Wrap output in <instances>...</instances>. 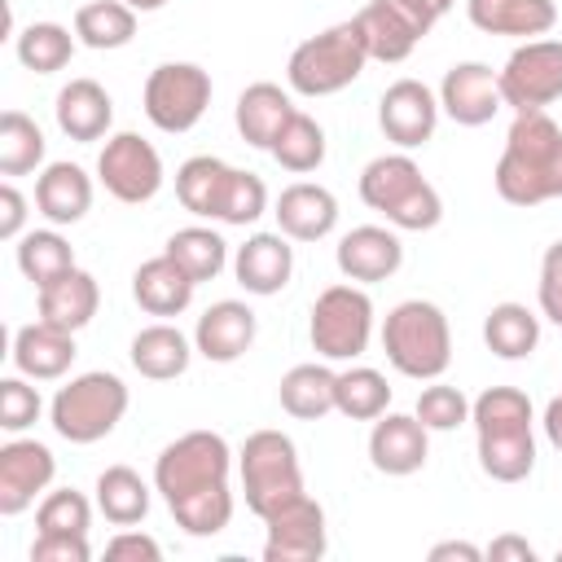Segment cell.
Instances as JSON below:
<instances>
[{
	"instance_id": "obj_52",
	"label": "cell",
	"mask_w": 562,
	"mask_h": 562,
	"mask_svg": "<svg viewBox=\"0 0 562 562\" xmlns=\"http://www.w3.org/2000/svg\"><path fill=\"white\" fill-rule=\"evenodd\" d=\"M544 435H549V443L562 452V395H553L549 408H544Z\"/></svg>"
},
{
	"instance_id": "obj_17",
	"label": "cell",
	"mask_w": 562,
	"mask_h": 562,
	"mask_svg": "<svg viewBox=\"0 0 562 562\" xmlns=\"http://www.w3.org/2000/svg\"><path fill=\"white\" fill-rule=\"evenodd\" d=\"M57 461L40 439H9L0 448V514L13 518L53 483Z\"/></svg>"
},
{
	"instance_id": "obj_15",
	"label": "cell",
	"mask_w": 562,
	"mask_h": 562,
	"mask_svg": "<svg viewBox=\"0 0 562 562\" xmlns=\"http://www.w3.org/2000/svg\"><path fill=\"white\" fill-rule=\"evenodd\" d=\"M435 123H439V97L422 79H395L378 101V127L400 149L426 145L435 136Z\"/></svg>"
},
{
	"instance_id": "obj_20",
	"label": "cell",
	"mask_w": 562,
	"mask_h": 562,
	"mask_svg": "<svg viewBox=\"0 0 562 562\" xmlns=\"http://www.w3.org/2000/svg\"><path fill=\"white\" fill-rule=\"evenodd\" d=\"M255 329H259V325H255V312H250L246 303L220 299V303H211V307L198 316L193 347H198L206 360H215V364H233L237 356L250 351Z\"/></svg>"
},
{
	"instance_id": "obj_45",
	"label": "cell",
	"mask_w": 562,
	"mask_h": 562,
	"mask_svg": "<svg viewBox=\"0 0 562 562\" xmlns=\"http://www.w3.org/2000/svg\"><path fill=\"white\" fill-rule=\"evenodd\" d=\"M40 391L35 386H26V373L22 378H4L0 382V426L4 430H26L35 417H40Z\"/></svg>"
},
{
	"instance_id": "obj_49",
	"label": "cell",
	"mask_w": 562,
	"mask_h": 562,
	"mask_svg": "<svg viewBox=\"0 0 562 562\" xmlns=\"http://www.w3.org/2000/svg\"><path fill=\"white\" fill-rule=\"evenodd\" d=\"M22 224H26V198L13 184H0V237L18 241L22 237Z\"/></svg>"
},
{
	"instance_id": "obj_29",
	"label": "cell",
	"mask_w": 562,
	"mask_h": 562,
	"mask_svg": "<svg viewBox=\"0 0 562 562\" xmlns=\"http://www.w3.org/2000/svg\"><path fill=\"white\" fill-rule=\"evenodd\" d=\"M40 321L57 325V329H83L92 316H97V303H101V290H97V277L83 272V268H70L61 272L57 281L40 285Z\"/></svg>"
},
{
	"instance_id": "obj_24",
	"label": "cell",
	"mask_w": 562,
	"mask_h": 562,
	"mask_svg": "<svg viewBox=\"0 0 562 562\" xmlns=\"http://www.w3.org/2000/svg\"><path fill=\"white\" fill-rule=\"evenodd\" d=\"M193 290L198 281L162 250L154 259H145L136 272H132V299L149 312V316H180L189 303H193Z\"/></svg>"
},
{
	"instance_id": "obj_8",
	"label": "cell",
	"mask_w": 562,
	"mask_h": 562,
	"mask_svg": "<svg viewBox=\"0 0 562 562\" xmlns=\"http://www.w3.org/2000/svg\"><path fill=\"white\" fill-rule=\"evenodd\" d=\"M241 492L255 518L277 514L281 505H290L294 496H303V465H299V448L290 435L281 430H255L241 443Z\"/></svg>"
},
{
	"instance_id": "obj_46",
	"label": "cell",
	"mask_w": 562,
	"mask_h": 562,
	"mask_svg": "<svg viewBox=\"0 0 562 562\" xmlns=\"http://www.w3.org/2000/svg\"><path fill=\"white\" fill-rule=\"evenodd\" d=\"M88 536L79 531H40L31 544V562H88Z\"/></svg>"
},
{
	"instance_id": "obj_7",
	"label": "cell",
	"mask_w": 562,
	"mask_h": 562,
	"mask_svg": "<svg viewBox=\"0 0 562 562\" xmlns=\"http://www.w3.org/2000/svg\"><path fill=\"white\" fill-rule=\"evenodd\" d=\"M127 413V386L119 373H105V369H92V373H79L70 378L57 395H53V408H48V422L53 430L66 439V443H97L105 439Z\"/></svg>"
},
{
	"instance_id": "obj_50",
	"label": "cell",
	"mask_w": 562,
	"mask_h": 562,
	"mask_svg": "<svg viewBox=\"0 0 562 562\" xmlns=\"http://www.w3.org/2000/svg\"><path fill=\"white\" fill-rule=\"evenodd\" d=\"M487 558H492V562H509V558H514V562H536V549H531L522 536H496V540L487 544Z\"/></svg>"
},
{
	"instance_id": "obj_22",
	"label": "cell",
	"mask_w": 562,
	"mask_h": 562,
	"mask_svg": "<svg viewBox=\"0 0 562 562\" xmlns=\"http://www.w3.org/2000/svg\"><path fill=\"white\" fill-rule=\"evenodd\" d=\"M277 224L290 241H321L334 233L338 224V198L325 189V184H312V180H299L290 189H281L277 198Z\"/></svg>"
},
{
	"instance_id": "obj_27",
	"label": "cell",
	"mask_w": 562,
	"mask_h": 562,
	"mask_svg": "<svg viewBox=\"0 0 562 562\" xmlns=\"http://www.w3.org/2000/svg\"><path fill=\"white\" fill-rule=\"evenodd\" d=\"M57 127L70 140H101L114 123V101L97 79H70L57 92Z\"/></svg>"
},
{
	"instance_id": "obj_2",
	"label": "cell",
	"mask_w": 562,
	"mask_h": 562,
	"mask_svg": "<svg viewBox=\"0 0 562 562\" xmlns=\"http://www.w3.org/2000/svg\"><path fill=\"white\" fill-rule=\"evenodd\" d=\"M492 184L509 206H540L562 198V127L544 110L514 114Z\"/></svg>"
},
{
	"instance_id": "obj_48",
	"label": "cell",
	"mask_w": 562,
	"mask_h": 562,
	"mask_svg": "<svg viewBox=\"0 0 562 562\" xmlns=\"http://www.w3.org/2000/svg\"><path fill=\"white\" fill-rule=\"evenodd\" d=\"M105 553L114 558V562H158L162 558V544L154 540V536H145V531H119L110 544H105Z\"/></svg>"
},
{
	"instance_id": "obj_19",
	"label": "cell",
	"mask_w": 562,
	"mask_h": 562,
	"mask_svg": "<svg viewBox=\"0 0 562 562\" xmlns=\"http://www.w3.org/2000/svg\"><path fill=\"white\" fill-rule=\"evenodd\" d=\"M334 259H338V272H342L347 281L373 285V281H386V277L400 272L404 246H400V237H395L391 228H382V224H360V228H351V233L338 241Z\"/></svg>"
},
{
	"instance_id": "obj_37",
	"label": "cell",
	"mask_w": 562,
	"mask_h": 562,
	"mask_svg": "<svg viewBox=\"0 0 562 562\" xmlns=\"http://www.w3.org/2000/svg\"><path fill=\"white\" fill-rule=\"evenodd\" d=\"M285 171H294V176H307V171H316L321 162H325V127L312 119V114H303V110H294L290 114V123L277 132V140H272V149H268Z\"/></svg>"
},
{
	"instance_id": "obj_44",
	"label": "cell",
	"mask_w": 562,
	"mask_h": 562,
	"mask_svg": "<svg viewBox=\"0 0 562 562\" xmlns=\"http://www.w3.org/2000/svg\"><path fill=\"white\" fill-rule=\"evenodd\" d=\"M263 211H268V189H263V180H259L255 171H237L220 224H237V228H246V224H255Z\"/></svg>"
},
{
	"instance_id": "obj_5",
	"label": "cell",
	"mask_w": 562,
	"mask_h": 562,
	"mask_svg": "<svg viewBox=\"0 0 562 562\" xmlns=\"http://www.w3.org/2000/svg\"><path fill=\"white\" fill-rule=\"evenodd\" d=\"M382 351L395 373L430 382L452 364V334L448 316L426 299H404L382 321Z\"/></svg>"
},
{
	"instance_id": "obj_51",
	"label": "cell",
	"mask_w": 562,
	"mask_h": 562,
	"mask_svg": "<svg viewBox=\"0 0 562 562\" xmlns=\"http://www.w3.org/2000/svg\"><path fill=\"white\" fill-rule=\"evenodd\" d=\"M448 558H461V562H479L483 549L479 544H465V540H443L430 549V562H448Z\"/></svg>"
},
{
	"instance_id": "obj_12",
	"label": "cell",
	"mask_w": 562,
	"mask_h": 562,
	"mask_svg": "<svg viewBox=\"0 0 562 562\" xmlns=\"http://www.w3.org/2000/svg\"><path fill=\"white\" fill-rule=\"evenodd\" d=\"M439 18L422 0H369L356 13V26H360L373 61H404L426 40V31Z\"/></svg>"
},
{
	"instance_id": "obj_34",
	"label": "cell",
	"mask_w": 562,
	"mask_h": 562,
	"mask_svg": "<svg viewBox=\"0 0 562 562\" xmlns=\"http://www.w3.org/2000/svg\"><path fill=\"white\" fill-rule=\"evenodd\" d=\"M483 342L501 360H527L540 342V316L527 312L522 303H496L483 321Z\"/></svg>"
},
{
	"instance_id": "obj_54",
	"label": "cell",
	"mask_w": 562,
	"mask_h": 562,
	"mask_svg": "<svg viewBox=\"0 0 562 562\" xmlns=\"http://www.w3.org/2000/svg\"><path fill=\"white\" fill-rule=\"evenodd\" d=\"M422 4H426V9H430V13H435V18H443V13H448V9H452V0H422Z\"/></svg>"
},
{
	"instance_id": "obj_40",
	"label": "cell",
	"mask_w": 562,
	"mask_h": 562,
	"mask_svg": "<svg viewBox=\"0 0 562 562\" xmlns=\"http://www.w3.org/2000/svg\"><path fill=\"white\" fill-rule=\"evenodd\" d=\"M44 162V132L31 114L4 110L0 114V176H26Z\"/></svg>"
},
{
	"instance_id": "obj_31",
	"label": "cell",
	"mask_w": 562,
	"mask_h": 562,
	"mask_svg": "<svg viewBox=\"0 0 562 562\" xmlns=\"http://www.w3.org/2000/svg\"><path fill=\"white\" fill-rule=\"evenodd\" d=\"M189 360H193L189 338H184L176 325H167V321L145 325V329L132 338V364H136V373L149 378V382H171V378H180V373L189 369Z\"/></svg>"
},
{
	"instance_id": "obj_21",
	"label": "cell",
	"mask_w": 562,
	"mask_h": 562,
	"mask_svg": "<svg viewBox=\"0 0 562 562\" xmlns=\"http://www.w3.org/2000/svg\"><path fill=\"white\" fill-rule=\"evenodd\" d=\"M233 272H237V285L246 294H277L290 285V272H294V250L285 241V233H255L237 246V259H233Z\"/></svg>"
},
{
	"instance_id": "obj_47",
	"label": "cell",
	"mask_w": 562,
	"mask_h": 562,
	"mask_svg": "<svg viewBox=\"0 0 562 562\" xmlns=\"http://www.w3.org/2000/svg\"><path fill=\"white\" fill-rule=\"evenodd\" d=\"M540 312L562 329V241H553L540 259Z\"/></svg>"
},
{
	"instance_id": "obj_13",
	"label": "cell",
	"mask_w": 562,
	"mask_h": 562,
	"mask_svg": "<svg viewBox=\"0 0 562 562\" xmlns=\"http://www.w3.org/2000/svg\"><path fill=\"white\" fill-rule=\"evenodd\" d=\"M97 176H101L105 193H114L127 206H140L162 189V158L145 136L119 132L105 140V149L97 158Z\"/></svg>"
},
{
	"instance_id": "obj_6",
	"label": "cell",
	"mask_w": 562,
	"mask_h": 562,
	"mask_svg": "<svg viewBox=\"0 0 562 562\" xmlns=\"http://www.w3.org/2000/svg\"><path fill=\"white\" fill-rule=\"evenodd\" d=\"M364 61H369V48H364V35L351 18V22L325 26L321 35L303 40L285 61V79L299 97H334L360 79Z\"/></svg>"
},
{
	"instance_id": "obj_42",
	"label": "cell",
	"mask_w": 562,
	"mask_h": 562,
	"mask_svg": "<svg viewBox=\"0 0 562 562\" xmlns=\"http://www.w3.org/2000/svg\"><path fill=\"white\" fill-rule=\"evenodd\" d=\"M35 527H40V531H79V536H88V527H92V505H88L83 492L57 487V492H48V496L40 501Z\"/></svg>"
},
{
	"instance_id": "obj_53",
	"label": "cell",
	"mask_w": 562,
	"mask_h": 562,
	"mask_svg": "<svg viewBox=\"0 0 562 562\" xmlns=\"http://www.w3.org/2000/svg\"><path fill=\"white\" fill-rule=\"evenodd\" d=\"M127 9H136V13H154V9H162L167 0H123Z\"/></svg>"
},
{
	"instance_id": "obj_14",
	"label": "cell",
	"mask_w": 562,
	"mask_h": 562,
	"mask_svg": "<svg viewBox=\"0 0 562 562\" xmlns=\"http://www.w3.org/2000/svg\"><path fill=\"white\" fill-rule=\"evenodd\" d=\"M268 540H263V562H316L325 558V509L307 492L281 505L277 514L263 518Z\"/></svg>"
},
{
	"instance_id": "obj_28",
	"label": "cell",
	"mask_w": 562,
	"mask_h": 562,
	"mask_svg": "<svg viewBox=\"0 0 562 562\" xmlns=\"http://www.w3.org/2000/svg\"><path fill=\"white\" fill-rule=\"evenodd\" d=\"M35 206L48 224H79L92 206V180L75 162H48L35 180Z\"/></svg>"
},
{
	"instance_id": "obj_23",
	"label": "cell",
	"mask_w": 562,
	"mask_h": 562,
	"mask_svg": "<svg viewBox=\"0 0 562 562\" xmlns=\"http://www.w3.org/2000/svg\"><path fill=\"white\" fill-rule=\"evenodd\" d=\"M237 167H228L215 154H193L180 162L176 171V198L184 211H193L198 220H224V202L233 189Z\"/></svg>"
},
{
	"instance_id": "obj_43",
	"label": "cell",
	"mask_w": 562,
	"mask_h": 562,
	"mask_svg": "<svg viewBox=\"0 0 562 562\" xmlns=\"http://www.w3.org/2000/svg\"><path fill=\"white\" fill-rule=\"evenodd\" d=\"M417 422L426 430H457L461 422H470V400L461 395V386L435 382L417 395Z\"/></svg>"
},
{
	"instance_id": "obj_26",
	"label": "cell",
	"mask_w": 562,
	"mask_h": 562,
	"mask_svg": "<svg viewBox=\"0 0 562 562\" xmlns=\"http://www.w3.org/2000/svg\"><path fill=\"white\" fill-rule=\"evenodd\" d=\"M465 13L479 31L518 35V40H536V35L553 31V22H558L553 0H465Z\"/></svg>"
},
{
	"instance_id": "obj_41",
	"label": "cell",
	"mask_w": 562,
	"mask_h": 562,
	"mask_svg": "<svg viewBox=\"0 0 562 562\" xmlns=\"http://www.w3.org/2000/svg\"><path fill=\"white\" fill-rule=\"evenodd\" d=\"M18 61L35 75H53L61 70L70 57H75V35L61 26V22H31L22 35H18Z\"/></svg>"
},
{
	"instance_id": "obj_39",
	"label": "cell",
	"mask_w": 562,
	"mask_h": 562,
	"mask_svg": "<svg viewBox=\"0 0 562 562\" xmlns=\"http://www.w3.org/2000/svg\"><path fill=\"white\" fill-rule=\"evenodd\" d=\"M18 268H22V277L35 281V290H40V285H48V281H57L61 272L75 268V250H70V241H66L61 233L35 228V233H22V237H18Z\"/></svg>"
},
{
	"instance_id": "obj_16",
	"label": "cell",
	"mask_w": 562,
	"mask_h": 562,
	"mask_svg": "<svg viewBox=\"0 0 562 562\" xmlns=\"http://www.w3.org/2000/svg\"><path fill=\"white\" fill-rule=\"evenodd\" d=\"M501 105H505L501 101V79H496L492 66H483V61H457V66H448V75L439 83V110L452 123L483 127V123L496 119Z\"/></svg>"
},
{
	"instance_id": "obj_33",
	"label": "cell",
	"mask_w": 562,
	"mask_h": 562,
	"mask_svg": "<svg viewBox=\"0 0 562 562\" xmlns=\"http://www.w3.org/2000/svg\"><path fill=\"white\" fill-rule=\"evenodd\" d=\"M97 509L114 527H136L149 514V483L132 465H105L97 474Z\"/></svg>"
},
{
	"instance_id": "obj_38",
	"label": "cell",
	"mask_w": 562,
	"mask_h": 562,
	"mask_svg": "<svg viewBox=\"0 0 562 562\" xmlns=\"http://www.w3.org/2000/svg\"><path fill=\"white\" fill-rule=\"evenodd\" d=\"M391 404V386L378 369L356 364L347 373H338V391H334V413L351 417V422H378Z\"/></svg>"
},
{
	"instance_id": "obj_18",
	"label": "cell",
	"mask_w": 562,
	"mask_h": 562,
	"mask_svg": "<svg viewBox=\"0 0 562 562\" xmlns=\"http://www.w3.org/2000/svg\"><path fill=\"white\" fill-rule=\"evenodd\" d=\"M426 426L417 422V413H382L369 430V461L373 470L404 479L417 474L426 465Z\"/></svg>"
},
{
	"instance_id": "obj_36",
	"label": "cell",
	"mask_w": 562,
	"mask_h": 562,
	"mask_svg": "<svg viewBox=\"0 0 562 562\" xmlns=\"http://www.w3.org/2000/svg\"><path fill=\"white\" fill-rule=\"evenodd\" d=\"M167 255L193 277V281H211L224 272L228 263V241L215 233V228H202V224H189V228H176L167 237Z\"/></svg>"
},
{
	"instance_id": "obj_1",
	"label": "cell",
	"mask_w": 562,
	"mask_h": 562,
	"mask_svg": "<svg viewBox=\"0 0 562 562\" xmlns=\"http://www.w3.org/2000/svg\"><path fill=\"white\" fill-rule=\"evenodd\" d=\"M233 452L215 430H189L171 439L154 461V487L162 492L171 518L189 536H220L233 518L228 492Z\"/></svg>"
},
{
	"instance_id": "obj_11",
	"label": "cell",
	"mask_w": 562,
	"mask_h": 562,
	"mask_svg": "<svg viewBox=\"0 0 562 562\" xmlns=\"http://www.w3.org/2000/svg\"><path fill=\"white\" fill-rule=\"evenodd\" d=\"M501 79V101L522 114V110H544L562 101V40H527L509 53V61L496 70Z\"/></svg>"
},
{
	"instance_id": "obj_32",
	"label": "cell",
	"mask_w": 562,
	"mask_h": 562,
	"mask_svg": "<svg viewBox=\"0 0 562 562\" xmlns=\"http://www.w3.org/2000/svg\"><path fill=\"white\" fill-rule=\"evenodd\" d=\"M334 391H338V373H329L325 364H294L281 386H277V400L290 417L299 422H316L325 413H334Z\"/></svg>"
},
{
	"instance_id": "obj_9",
	"label": "cell",
	"mask_w": 562,
	"mask_h": 562,
	"mask_svg": "<svg viewBox=\"0 0 562 562\" xmlns=\"http://www.w3.org/2000/svg\"><path fill=\"white\" fill-rule=\"evenodd\" d=\"M373 334V303L360 285H329L312 303L307 338L325 360H356Z\"/></svg>"
},
{
	"instance_id": "obj_55",
	"label": "cell",
	"mask_w": 562,
	"mask_h": 562,
	"mask_svg": "<svg viewBox=\"0 0 562 562\" xmlns=\"http://www.w3.org/2000/svg\"><path fill=\"white\" fill-rule=\"evenodd\" d=\"M558 558H562V549H558Z\"/></svg>"
},
{
	"instance_id": "obj_25",
	"label": "cell",
	"mask_w": 562,
	"mask_h": 562,
	"mask_svg": "<svg viewBox=\"0 0 562 562\" xmlns=\"http://www.w3.org/2000/svg\"><path fill=\"white\" fill-rule=\"evenodd\" d=\"M75 360V334L70 329H57L48 321H31L13 334V364L18 373L35 378V382H53L70 369Z\"/></svg>"
},
{
	"instance_id": "obj_35",
	"label": "cell",
	"mask_w": 562,
	"mask_h": 562,
	"mask_svg": "<svg viewBox=\"0 0 562 562\" xmlns=\"http://www.w3.org/2000/svg\"><path fill=\"white\" fill-rule=\"evenodd\" d=\"M75 35L97 53L123 48L136 35V9H127L123 0H88L75 9Z\"/></svg>"
},
{
	"instance_id": "obj_3",
	"label": "cell",
	"mask_w": 562,
	"mask_h": 562,
	"mask_svg": "<svg viewBox=\"0 0 562 562\" xmlns=\"http://www.w3.org/2000/svg\"><path fill=\"white\" fill-rule=\"evenodd\" d=\"M470 422L479 435V465L496 483H522L536 465L531 435V400L518 386H487L470 404Z\"/></svg>"
},
{
	"instance_id": "obj_10",
	"label": "cell",
	"mask_w": 562,
	"mask_h": 562,
	"mask_svg": "<svg viewBox=\"0 0 562 562\" xmlns=\"http://www.w3.org/2000/svg\"><path fill=\"white\" fill-rule=\"evenodd\" d=\"M211 105V75L198 61H162L145 79V114L158 132H189Z\"/></svg>"
},
{
	"instance_id": "obj_4",
	"label": "cell",
	"mask_w": 562,
	"mask_h": 562,
	"mask_svg": "<svg viewBox=\"0 0 562 562\" xmlns=\"http://www.w3.org/2000/svg\"><path fill=\"white\" fill-rule=\"evenodd\" d=\"M360 202L378 215H386L391 228L426 233L443 220V202L435 184L422 176V167L408 154H382L360 171Z\"/></svg>"
},
{
	"instance_id": "obj_30",
	"label": "cell",
	"mask_w": 562,
	"mask_h": 562,
	"mask_svg": "<svg viewBox=\"0 0 562 562\" xmlns=\"http://www.w3.org/2000/svg\"><path fill=\"white\" fill-rule=\"evenodd\" d=\"M290 114H294V101H290V92L281 83L259 79L237 97V132L255 149H272V140L290 123Z\"/></svg>"
}]
</instances>
